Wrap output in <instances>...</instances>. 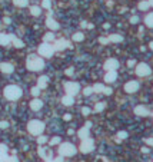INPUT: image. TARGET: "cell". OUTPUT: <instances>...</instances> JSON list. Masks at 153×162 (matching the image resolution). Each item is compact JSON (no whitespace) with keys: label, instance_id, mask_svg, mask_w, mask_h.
I'll list each match as a JSON object with an SVG mask.
<instances>
[{"label":"cell","instance_id":"obj_1","mask_svg":"<svg viewBox=\"0 0 153 162\" xmlns=\"http://www.w3.org/2000/svg\"><path fill=\"white\" fill-rule=\"evenodd\" d=\"M26 66H27V69L32 70V72H40L42 69H44V60L42 56L30 54V56L27 57Z\"/></svg>","mask_w":153,"mask_h":162},{"label":"cell","instance_id":"obj_2","mask_svg":"<svg viewBox=\"0 0 153 162\" xmlns=\"http://www.w3.org/2000/svg\"><path fill=\"white\" fill-rule=\"evenodd\" d=\"M3 95H4V97L7 100H17V99L22 97L23 90H22V87L17 86V85H9V86L4 87Z\"/></svg>","mask_w":153,"mask_h":162},{"label":"cell","instance_id":"obj_3","mask_svg":"<svg viewBox=\"0 0 153 162\" xmlns=\"http://www.w3.org/2000/svg\"><path fill=\"white\" fill-rule=\"evenodd\" d=\"M76 153L77 148L72 142H60L59 143V155H62L65 158H70V156H75Z\"/></svg>","mask_w":153,"mask_h":162},{"label":"cell","instance_id":"obj_4","mask_svg":"<svg viewBox=\"0 0 153 162\" xmlns=\"http://www.w3.org/2000/svg\"><path fill=\"white\" fill-rule=\"evenodd\" d=\"M44 128H46L44 122L39 120V119H32V120H29V123H27V130H29V133H32V135H42L44 132Z\"/></svg>","mask_w":153,"mask_h":162},{"label":"cell","instance_id":"obj_5","mask_svg":"<svg viewBox=\"0 0 153 162\" xmlns=\"http://www.w3.org/2000/svg\"><path fill=\"white\" fill-rule=\"evenodd\" d=\"M79 151L82 152V153H90V152H93L95 151V140L92 139L90 136L82 139L80 145H79Z\"/></svg>","mask_w":153,"mask_h":162},{"label":"cell","instance_id":"obj_6","mask_svg":"<svg viewBox=\"0 0 153 162\" xmlns=\"http://www.w3.org/2000/svg\"><path fill=\"white\" fill-rule=\"evenodd\" d=\"M37 52H39V56H42V57H52L53 53H55V47H53V44L43 42V43L39 46Z\"/></svg>","mask_w":153,"mask_h":162},{"label":"cell","instance_id":"obj_7","mask_svg":"<svg viewBox=\"0 0 153 162\" xmlns=\"http://www.w3.org/2000/svg\"><path fill=\"white\" fill-rule=\"evenodd\" d=\"M134 72H136V75L139 77H144V76H149L152 73V67L146 62H140V63H137L134 66Z\"/></svg>","mask_w":153,"mask_h":162},{"label":"cell","instance_id":"obj_8","mask_svg":"<svg viewBox=\"0 0 153 162\" xmlns=\"http://www.w3.org/2000/svg\"><path fill=\"white\" fill-rule=\"evenodd\" d=\"M82 90V87H80V85L77 83V82H66L65 83V92L66 95H72V96H75V95H77L79 92Z\"/></svg>","mask_w":153,"mask_h":162},{"label":"cell","instance_id":"obj_9","mask_svg":"<svg viewBox=\"0 0 153 162\" xmlns=\"http://www.w3.org/2000/svg\"><path fill=\"white\" fill-rule=\"evenodd\" d=\"M140 89V83L137 82V80H129V82H126L125 83V86H123V90L126 92V93H136L137 90Z\"/></svg>","mask_w":153,"mask_h":162},{"label":"cell","instance_id":"obj_10","mask_svg":"<svg viewBox=\"0 0 153 162\" xmlns=\"http://www.w3.org/2000/svg\"><path fill=\"white\" fill-rule=\"evenodd\" d=\"M133 112H134L136 116H140V118H144V116H149L150 115V109L147 108L146 105H137V106H134Z\"/></svg>","mask_w":153,"mask_h":162},{"label":"cell","instance_id":"obj_11","mask_svg":"<svg viewBox=\"0 0 153 162\" xmlns=\"http://www.w3.org/2000/svg\"><path fill=\"white\" fill-rule=\"evenodd\" d=\"M120 66V63H119V60L117 59H113V57H110V59H107L105 63H103V69L107 72V70H117V67Z\"/></svg>","mask_w":153,"mask_h":162},{"label":"cell","instance_id":"obj_12","mask_svg":"<svg viewBox=\"0 0 153 162\" xmlns=\"http://www.w3.org/2000/svg\"><path fill=\"white\" fill-rule=\"evenodd\" d=\"M69 46H70V42L66 39H57V40H55V44H53L55 52H62V50L67 49Z\"/></svg>","mask_w":153,"mask_h":162},{"label":"cell","instance_id":"obj_13","mask_svg":"<svg viewBox=\"0 0 153 162\" xmlns=\"http://www.w3.org/2000/svg\"><path fill=\"white\" fill-rule=\"evenodd\" d=\"M90 126H92V123H90V122H86L85 126H82L80 129L77 130V136H79L80 139L89 138V136H90Z\"/></svg>","mask_w":153,"mask_h":162},{"label":"cell","instance_id":"obj_14","mask_svg":"<svg viewBox=\"0 0 153 162\" xmlns=\"http://www.w3.org/2000/svg\"><path fill=\"white\" fill-rule=\"evenodd\" d=\"M103 79H105L106 83H113V82H116V80H117V70H107Z\"/></svg>","mask_w":153,"mask_h":162},{"label":"cell","instance_id":"obj_15","mask_svg":"<svg viewBox=\"0 0 153 162\" xmlns=\"http://www.w3.org/2000/svg\"><path fill=\"white\" fill-rule=\"evenodd\" d=\"M46 26H47L50 30H59V29H60V24L56 22L53 17H47V19H46Z\"/></svg>","mask_w":153,"mask_h":162},{"label":"cell","instance_id":"obj_16","mask_svg":"<svg viewBox=\"0 0 153 162\" xmlns=\"http://www.w3.org/2000/svg\"><path fill=\"white\" fill-rule=\"evenodd\" d=\"M0 70H1L3 73H6V75H10V73H13L14 67H13L11 63H6V62H3V63H0Z\"/></svg>","mask_w":153,"mask_h":162},{"label":"cell","instance_id":"obj_17","mask_svg":"<svg viewBox=\"0 0 153 162\" xmlns=\"http://www.w3.org/2000/svg\"><path fill=\"white\" fill-rule=\"evenodd\" d=\"M11 42V34H7V33H0V44L1 46H9Z\"/></svg>","mask_w":153,"mask_h":162},{"label":"cell","instance_id":"obj_18","mask_svg":"<svg viewBox=\"0 0 153 162\" xmlns=\"http://www.w3.org/2000/svg\"><path fill=\"white\" fill-rule=\"evenodd\" d=\"M42 108H43V102L39 97H34L32 102H30V109L32 110H40Z\"/></svg>","mask_w":153,"mask_h":162},{"label":"cell","instance_id":"obj_19","mask_svg":"<svg viewBox=\"0 0 153 162\" xmlns=\"http://www.w3.org/2000/svg\"><path fill=\"white\" fill-rule=\"evenodd\" d=\"M62 103L65 106H67V108H70V106L75 105V97L72 96V95H65V96L62 97Z\"/></svg>","mask_w":153,"mask_h":162},{"label":"cell","instance_id":"obj_20","mask_svg":"<svg viewBox=\"0 0 153 162\" xmlns=\"http://www.w3.org/2000/svg\"><path fill=\"white\" fill-rule=\"evenodd\" d=\"M109 43H122L123 42V36L122 34H117V33H112L109 34Z\"/></svg>","mask_w":153,"mask_h":162},{"label":"cell","instance_id":"obj_21","mask_svg":"<svg viewBox=\"0 0 153 162\" xmlns=\"http://www.w3.org/2000/svg\"><path fill=\"white\" fill-rule=\"evenodd\" d=\"M49 85V76H40L39 79H37V87H40V89H44V87H47Z\"/></svg>","mask_w":153,"mask_h":162},{"label":"cell","instance_id":"obj_22","mask_svg":"<svg viewBox=\"0 0 153 162\" xmlns=\"http://www.w3.org/2000/svg\"><path fill=\"white\" fill-rule=\"evenodd\" d=\"M144 24L149 27V29H153V13H147L146 17H144Z\"/></svg>","mask_w":153,"mask_h":162},{"label":"cell","instance_id":"obj_23","mask_svg":"<svg viewBox=\"0 0 153 162\" xmlns=\"http://www.w3.org/2000/svg\"><path fill=\"white\" fill-rule=\"evenodd\" d=\"M149 7H150V4H149L147 0H142V1H139V4H137V9L142 10V11L149 10Z\"/></svg>","mask_w":153,"mask_h":162},{"label":"cell","instance_id":"obj_24","mask_svg":"<svg viewBox=\"0 0 153 162\" xmlns=\"http://www.w3.org/2000/svg\"><path fill=\"white\" fill-rule=\"evenodd\" d=\"M11 42H13V44H14V47H17V49H22L23 46H24V43H23L20 39H17L16 36H13L11 34Z\"/></svg>","mask_w":153,"mask_h":162},{"label":"cell","instance_id":"obj_25","mask_svg":"<svg viewBox=\"0 0 153 162\" xmlns=\"http://www.w3.org/2000/svg\"><path fill=\"white\" fill-rule=\"evenodd\" d=\"M106 109V102H96V105H95V112H103Z\"/></svg>","mask_w":153,"mask_h":162},{"label":"cell","instance_id":"obj_26","mask_svg":"<svg viewBox=\"0 0 153 162\" xmlns=\"http://www.w3.org/2000/svg\"><path fill=\"white\" fill-rule=\"evenodd\" d=\"M39 155L43 158V159H50L52 158V155L50 153H47V151H46V148H39Z\"/></svg>","mask_w":153,"mask_h":162},{"label":"cell","instance_id":"obj_27","mask_svg":"<svg viewBox=\"0 0 153 162\" xmlns=\"http://www.w3.org/2000/svg\"><path fill=\"white\" fill-rule=\"evenodd\" d=\"M30 13H32L33 16H36V17H37V16H40V14H42V9H40L39 6H32V7H30Z\"/></svg>","mask_w":153,"mask_h":162},{"label":"cell","instance_id":"obj_28","mask_svg":"<svg viewBox=\"0 0 153 162\" xmlns=\"http://www.w3.org/2000/svg\"><path fill=\"white\" fill-rule=\"evenodd\" d=\"M92 87H93V92H95V93H102L105 85H103V83H95Z\"/></svg>","mask_w":153,"mask_h":162},{"label":"cell","instance_id":"obj_29","mask_svg":"<svg viewBox=\"0 0 153 162\" xmlns=\"http://www.w3.org/2000/svg\"><path fill=\"white\" fill-rule=\"evenodd\" d=\"M14 6H19V7H26L29 4V0H13Z\"/></svg>","mask_w":153,"mask_h":162},{"label":"cell","instance_id":"obj_30","mask_svg":"<svg viewBox=\"0 0 153 162\" xmlns=\"http://www.w3.org/2000/svg\"><path fill=\"white\" fill-rule=\"evenodd\" d=\"M82 93H83V96H92L95 92H93V87L92 86H86L83 90H82Z\"/></svg>","mask_w":153,"mask_h":162},{"label":"cell","instance_id":"obj_31","mask_svg":"<svg viewBox=\"0 0 153 162\" xmlns=\"http://www.w3.org/2000/svg\"><path fill=\"white\" fill-rule=\"evenodd\" d=\"M73 40L75 42H82V40H85V34L82 32H77L73 34Z\"/></svg>","mask_w":153,"mask_h":162},{"label":"cell","instance_id":"obj_32","mask_svg":"<svg viewBox=\"0 0 153 162\" xmlns=\"http://www.w3.org/2000/svg\"><path fill=\"white\" fill-rule=\"evenodd\" d=\"M116 136L119 138V140H123V139H127V136H129V133H127L126 130H119V132L116 133Z\"/></svg>","mask_w":153,"mask_h":162},{"label":"cell","instance_id":"obj_33","mask_svg":"<svg viewBox=\"0 0 153 162\" xmlns=\"http://www.w3.org/2000/svg\"><path fill=\"white\" fill-rule=\"evenodd\" d=\"M55 33H46L44 34V42H47V43H50V42H55Z\"/></svg>","mask_w":153,"mask_h":162},{"label":"cell","instance_id":"obj_34","mask_svg":"<svg viewBox=\"0 0 153 162\" xmlns=\"http://www.w3.org/2000/svg\"><path fill=\"white\" fill-rule=\"evenodd\" d=\"M60 142H62V139H60V136H53L52 139L49 140V145H50V146H55V145H59Z\"/></svg>","mask_w":153,"mask_h":162},{"label":"cell","instance_id":"obj_35","mask_svg":"<svg viewBox=\"0 0 153 162\" xmlns=\"http://www.w3.org/2000/svg\"><path fill=\"white\" fill-rule=\"evenodd\" d=\"M49 139H47V136H44V135H37V143L39 145H44V143H47Z\"/></svg>","mask_w":153,"mask_h":162},{"label":"cell","instance_id":"obj_36","mask_svg":"<svg viewBox=\"0 0 153 162\" xmlns=\"http://www.w3.org/2000/svg\"><path fill=\"white\" fill-rule=\"evenodd\" d=\"M4 162H19V159H17V156H14V155H11V156L6 155V156H4Z\"/></svg>","mask_w":153,"mask_h":162},{"label":"cell","instance_id":"obj_37","mask_svg":"<svg viewBox=\"0 0 153 162\" xmlns=\"http://www.w3.org/2000/svg\"><path fill=\"white\" fill-rule=\"evenodd\" d=\"M30 93H32L34 97H37L39 95H40V87H37V86H34L30 89Z\"/></svg>","mask_w":153,"mask_h":162},{"label":"cell","instance_id":"obj_38","mask_svg":"<svg viewBox=\"0 0 153 162\" xmlns=\"http://www.w3.org/2000/svg\"><path fill=\"white\" fill-rule=\"evenodd\" d=\"M143 142H144L149 148H153V136H147V138H144Z\"/></svg>","mask_w":153,"mask_h":162},{"label":"cell","instance_id":"obj_39","mask_svg":"<svg viewBox=\"0 0 153 162\" xmlns=\"http://www.w3.org/2000/svg\"><path fill=\"white\" fill-rule=\"evenodd\" d=\"M90 113H92V109L89 108V106H83V108H82V115H83V116H89Z\"/></svg>","mask_w":153,"mask_h":162},{"label":"cell","instance_id":"obj_40","mask_svg":"<svg viewBox=\"0 0 153 162\" xmlns=\"http://www.w3.org/2000/svg\"><path fill=\"white\" fill-rule=\"evenodd\" d=\"M103 95H106V96H110L112 93H113V89L112 87H109V86H105L103 87V92H102Z\"/></svg>","mask_w":153,"mask_h":162},{"label":"cell","instance_id":"obj_41","mask_svg":"<svg viewBox=\"0 0 153 162\" xmlns=\"http://www.w3.org/2000/svg\"><path fill=\"white\" fill-rule=\"evenodd\" d=\"M42 7H43V9H50V7H52V1H50V0H43V1H42Z\"/></svg>","mask_w":153,"mask_h":162},{"label":"cell","instance_id":"obj_42","mask_svg":"<svg viewBox=\"0 0 153 162\" xmlns=\"http://www.w3.org/2000/svg\"><path fill=\"white\" fill-rule=\"evenodd\" d=\"M9 128V122L7 120H0V129H7Z\"/></svg>","mask_w":153,"mask_h":162},{"label":"cell","instance_id":"obj_43","mask_svg":"<svg viewBox=\"0 0 153 162\" xmlns=\"http://www.w3.org/2000/svg\"><path fill=\"white\" fill-rule=\"evenodd\" d=\"M73 73H75V69L73 67H69V69L65 70V75H67V76H73Z\"/></svg>","mask_w":153,"mask_h":162},{"label":"cell","instance_id":"obj_44","mask_svg":"<svg viewBox=\"0 0 153 162\" xmlns=\"http://www.w3.org/2000/svg\"><path fill=\"white\" fill-rule=\"evenodd\" d=\"M0 153H7V146L4 143H0Z\"/></svg>","mask_w":153,"mask_h":162},{"label":"cell","instance_id":"obj_45","mask_svg":"<svg viewBox=\"0 0 153 162\" xmlns=\"http://www.w3.org/2000/svg\"><path fill=\"white\" fill-rule=\"evenodd\" d=\"M130 23H132V24H137V23H139V17H137V16H132V17H130Z\"/></svg>","mask_w":153,"mask_h":162},{"label":"cell","instance_id":"obj_46","mask_svg":"<svg viewBox=\"0 0 153 162\" xmlns=\"http://www.w3.org/2000/svg\"><path fill=\"white\" fill-rule=\"evenodd\" d=\"M127 66H129V67H134V66H136V60H134V59L127 60Z\"/></svg>","mask_w":153,"mask_h":162},{"label":"cell","instance_id":"obj_47","mask_svg":"<svg viewBox=\"0 0 153 162\" xmlns=\"http://www.w3.org/2000/svg\"><path fill=\"white\" fill-rule=\"evenodd\" d=\"M53 162H65V156H62V155H59L57 158L53 159Z\"/></svg>","mask_w":153,"mask_h":162},{"label":"cell","instance_id":"obj_48","mask_svg":"<svg viewBox=\"0 0 153 162\" xmlns=\"http://www.w3.org/2000/svg\"><path fill=\"white\" fill-rule=\"evenodd\" d=\"M99 42H100L102 44H107V43H109V39H106V37H100V39H99Z\"/></svg>","mask_w":153,"mask_h":162},{"label":"cell","instance_id":"obj_49","mask_svg":"<svg viewBox=\"0 0 153 162\" xmlns=\"http://www.w3.org/2000/svg\"><path fill=\"white\" fill-rule=\"evenodd\" d=\"M63 119H65V120H72V115H70V113H66L65 116H63Z\"/></svg>","mask_w":153,"mask_h":162},{"label":"cell","instance_id":"obj_50","mask_svg":"<svg viewBox=\"0 0 153 162\" xmlns=\"http://www.w3.org/2000/svg\"><path fill=\"white\" fill-rule=\"evenodd\" d=\"M149 151H150V148H149V146H147V148H146V146H143V148H142L143 153H149Z\"/></svg>","mask_w":153,"mask_h":162},{"label":"cell","instance_id":"obj_51","mask_svg":"<svg viewBox=\"0 0 153 162\" xmlns=\"http://www.w3.org/2000/svg\"><path fill=\"white\" fill-rule=\"evenodd\" d=\"M7 153H0V162H4V156H6Z\"/></svg>","mask_w":153,"mask_h":162},{"label":"cell","instance_id":"obj_52","mask_svg":"<svg viewBox=\"0 0 153 162\" xmlns=\"http://www.w3.org/2000/svg\"><path fill=\"white\" fill-rule=\"evenodd\" d=\"M3 22L6 23V24H9V23L11 22V20H10V19H9V17H4V20H3Z\"/></svg>","mask_w":153,"mask_h":162},{"label":"cell","instance_id":"obj_53","mask_svg":"<svg viewBox=\"0 0 153 162\" xmlns=\"http://www.w3.org/2000/svg\"><path fill=\"white\" fill-rule=\"evenodd\" d=\"M82 27H88V23H86V22H82Z\"/></svg>","mask_w":153,"mask_h":162},{"label":"cell","instance_id":"obj_54","mask_svg":"<svg viewBox=\"0 0 153 162\" xmlns=\"http://www.w3.org/2000/svg\"><path fill=\"white\" fill-rule=\"evenodd\" d=\"M149 47H150V49H152V50H153V40H152V42H150V43H149Z\"/></svg>","mask_w":153,"mask_h":162},{"label":"cell","instance_id":"obj_55","mask_svg":"<svg viewBox=\"0 0 153 162\" xmlns=\"http://www.w3.org/2000/svg\"><path fill=\"white\" fill-rule=\"evenodd\" d=\"M149 4H150V6H153V0H149Z\"/></svg>","mask_w":153,"mask_h":162},{"label":"cell","instance_id":"obj_56","mask_svg":"<svg viewBox=\"0 0 153 162\" xmlns=\"http://www.w3.org/2000/svg\"><path fill=\"white\" fill-rule=\"evenodd\" d=\"M46 162H53V161H52V159H47V161H46Z\"/></svg>","mask_w":153,"mask_h":162}]
</instances>
